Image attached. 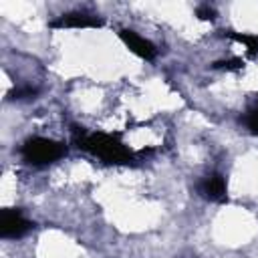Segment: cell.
Returning a JSON list of instances; mask_svg holds the SVG:
<instances>
[{
    "label": "cell",
    "mask_w": 258,
    "mask_h": 258,
    "mask_svg": "<svg viewBox=\"0 0 258 258\" xmlns=\"http://www.w3.org/2000/svg\"><path fill=\"white\" fill-rule=\"evenodd\" d=\"M250 127L258 133V109H256V111L252 113V117H250Z\"/></svg>",
    "instance_id": "8"
},
{
    "label": "cell",
    "mask_w": 258,
    "mask_h": 258,
    "mask_svg": "<svg viewBox=\"0 0 258 258\" xmlns=\"http://www.w3.org/2000/svg\"><path fill=\"white\" fill-rule=\"evenodd\" d=\"M200 194L212 202H224L226 196H228V183H226V177L220 175V173H212V175H206L204 181L200 183Z\"/></svg>",
    "instance_id": "6"
},
{
    "label": "cell",
    "mask_w": 258,
    "mask_h": 258,
    "mask_svg": "<svg viewBox=\"0 0 258 258\" xmlns=\"http://www.w3.org/2000/svg\"><path fill=\"white\" fill-rule=\"evenodd\" d=\"M32 222L20 210H2L0 214V236L2 238H20L32 230Z\"/></svg>",
    "instance_id": "3"
},
{
    "label": "cell",
    "mask_w": 258,
    "mask_h": 258,
    "mask_svg": "<svg viewBox=\"0 0 258 258\" xmlns=\"http://www.w3.org/2000/svg\"><path fill=\"white\" fill-rule=\"evenodd\" d=\"M119 36H121V40L125 42V46L133 52V54H137L139 58H145V60H151V58H155V54H157V50H155V46L147 40V38H143V36H139L137 32H133V30H121L119 32Z\"/></svg>",
    "instance_id": "4"
},
{
    "label": "cell",
    "mask_w": 258,
    "mask_h": 258,
    "mask_svg": "<svg viewBox=\"0 0 258 258\" xmlns=\"http://www.w3.org/2000/svg\"><path fill=\"white\" fill-rule=\"evenodd\" d=\"M64 153H67V147L54 139H48V137H30L20 147L22 159L26 163H32V165L52 163V161L60 159Z\"/></svg>",
    "instance_id": "2"
},
{
    "label": "cell",
    "mask_w": 258,
    "mask_h": 258,
    "mask_svg": "<svg viewBox=\"0 0 258 258\" xmlns=\"http://www.w3.org/2000/svg\"><path fill=\"white\" fill-rule=\"evenodd\" d=\"M50 26L54 28H95V26H103V20L85 12H71V14H62L60 18L52 20Z\"/></svg>",
    "instance_id": "5"
},
{
    "label": "cell",
    "mask_w": 258,
    "mask_h": 258,
    "mask_svg": "<svg viewBox=\"0 0 258 258\" xmlns=\"http://www.w3.org/2000/svg\"><path fill=\"white\" fill-rule=\"evenodd\" d=\"M75 141L83 151H87L107 163H127L131 159V151L115 135L81 131L75 135Z\"/></svg>",
    "instance_id": "1"
},
{
    "label": "cell",
    "mask_w": 258,
    "mask_h": 258,
    "mask_svg": "<svg viewBox=\"0 0 258 258\" xmlns=\"http://www.w3.org/2000/svg\"><path fill=\"white\" fill-rule=\"evenodd\" d=\"M240 42H246V46L250 48V50H258V36H246V34H242V36H236Z\"/></svg>",
    "instance_id": "7"
}]
</instances>
